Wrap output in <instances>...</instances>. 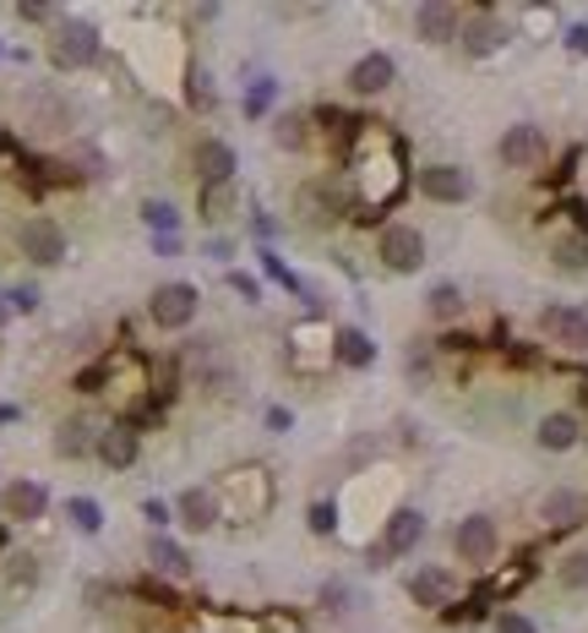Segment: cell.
<instances>
[{
    "label": "cell",
    "mask_w": 588,
    "mask_h": 633,
    "mask_svg": "<svg viewBox=\"0 0 588 633\" xmlns=\"http://www.w3.org/2000/svg\"><path fill=\"white\" fill-rule=\"evenodd\" d=\"M72 121H77V110H72V99L61 88H28L23 94V126L28 132L61 137V132H72Z\"/></svg>",
    "instance_id": "cell-6"
},
{
    "label": "cell",
    "mask_w": 588,
    "mask_h": 633,
    "mask_svg": "<svg viewBox=\"0 0 588 633\" xmlns=\"http://www.w3.org/2000/svg\"><path fill=\"white\" fill-rule=\"evenodd\" d=\"M7 316H12V306H7V295H0V328H7Z\"/></svg>",
    "instance_id": "cell-48"
},
{
    "label": "cell",
    "mask_w": 588,
    "mask_h": 633,
    "mask_svg": "<svg viewBox=\"0 0 588 633\" xmlns=\"http://www.w3.org/2000/svg\"><path fill=\"white\" fill-rule=\"evenodd\" d=\"M142 224H148L153 235H180V213H175L170 197H148V202H142Z\"/></svg>",
    "instance_id": "cell-32"
},
{
    "label": "cell",
    "mask_w": 588,
    "mask_h": 633,
    "mask_svg": "<svg viewBox=\"0 0 588 633\" xmlns=\"http://www.w3.org/2000/svg\"><path fill=\"white\" fill-rule=\"evenodd\" d=\"M197 311H202V289L186 284V278H164V284L148 295V316H153V328H164V334L191 328Z\"/></svg>",
    "instance_id": "cell-3"
},
{
    "label": "cell",
    "mask_w": 588,
    "mask_h": 633,
    "mask_svg": "<svg viewBox=\"0 0 588 633\" xmlns=\"http://www.w3.org/2000/svg\"><path fill=\"white\" fill-rule=\"evenodd\" d=\"M539 519H545L550 530H577V524L588 519V497H583V492H572V486H555V492H545Z\"/></svg>",
    "instance_id": "cell-22"
},
{
    "label": "cell",
    "mask_w": 588,
    "mask_h": 633,
    "mask_svg": "<svg viewBox=\"0 0 588 633\" xmlns=\"http://www.w3.org/2000/svg\"><path fill=\"white\" fill-rule=\"evenodd\" d=\"M555 579H561V589H577V595H583V589H588V551H572V557L561 562Z\"/></svg>",
    "instance_id": "cell-35"
},
{
    "label": "cell",
    "mask_w": 588,
    "mask_h": 633,
    "mask_svg": "<svg viewBox=\"0 0 588 633\" xmlns=\"http://www.w3.org/2000/svg\"><path fill=\"white\" fill-rule=\"evenodd\" d=\"M39 300H45V295H39L34 284H17V289H7V306H12V311H39Z\"/></svg>",
    "instance_id": "cell-39"
},
{
    "label": "cell",
    "mask_w": 588,
    "mask_h": 633,
    "mask_svg": "<svg viewBox=\"0 0 588 633\" xmlns=\"http://www.w3.org/2000/svg\"><path fill=\"white\" fill-rule=\"evenodd\" d=\"M316 600H322V611H333V617H338V611H349V606H354V589H349L343 579H327Z\"/></svg>",
    "instance_id": "cell-36"
},
{
    "label": "cell",
    "mask_w": 588,
    "mask_h": 633,
    "mask_svg": "<svg viewBox=\"0 0 588 633\" xmlns=\"http://www.w3.org/2000/svg\"><path fill=\"white\" fill-rule=\"evenodd\" d=\"M17 17H23V23H50V28H55V23H61V7H45V0H28V7H17Z\"/></svg>",
    "instance_id": "cell-38"
},
{
    "label": "cell",
    "mask_w": 588,
    "mask_h": 633,
    "mask_svg": "<svg viewBox=\"0 0 588 633\" xmlns=\"http://www.w3.org/2000/svg\"><path fill=\"white\" fill-rule=\"evenodd\" d=\"M403 142L376 126V121H354L349 132V191L360 219H376L381 208H392L403 197Z\"/></svg>",
    "instance_id": "cell-1"
},
{
    "label": "cell",
    "mask_w": 588,
    "mask_h": 633,
    "mask_svg": "<svg viewBox=\"0 0 588 633\" xmlns=\"http://www.w3.org/2000/svg\"><path fill=\"white\" fill-rule=\"evenodd\" d=\"M229 289H235V295H246V300H262V284H257L251 273H229Z\"/></svg>",
    "instance_id": "cell-43"
},
{
    "label": "cell",
    "mask_w": 588,
    "mask_h": 633,
    "mask_svg": "<svg viewBox=\"0 0 588 633\" xmlns=\"http://www.w3.org/2000/svg\"><path fill=\"white\" fill-rule=\"evenodd\" d=\"M333 361L349 367V372H365V367L376 361L371 334H365V328H338V334H333Z\"/></svg>",
    "instance_id": "cell-25"
},
{
    "label": "cell",
    "mask_w": 588,
    "mask_h": 633,
    "mask_svg": "<svg viewBox=\"0 0 588 633\" xmlns=\"http://www.w3.org/2000/svg\"><path fill=\"white\" fill-rule=\"evenodd\" d=\"M420 541H425V513H420V508H398V513L381 524V541L371 546V568H381V562H392V557H409Z\"/></svg>",
    "instance_id": "cell-9"
},
{
    "label": "cell",
    "mask_w": 588,
    "mask_h": 633,
    "mask_svg": "<svg viewBox=\"0 0 588 633\" xmlns=\"http://www.w3.org/2000/svg\"><path fill=\"white\" fill-rule=\"evenodd\" d=\"M414 34H420V45H452L463 34V12L447 7V0H425L414 12Z\"/></svg>",
    "instance_id": "cell-16"
},
{
    "label": "cell",
    "mask_w": 588,
    "mask_h": 633,
    "mask_svg": "<svg viewBox=\"0 0 588 633\" xmlns=\"http://www.w3.org/2000/svg\"><path fill=\"white\" fill-rule=\"evenodd\" d=\"M0 508H7L12 524H34L50 513V486L45 481H12L7 492H0Z\"/></svg>",
    "instance_id": "cell-17"
},
{
    "label": "cell",
    "mask_w": 588,
    "mask_h": 633,
    "mask_svg": "<svg viewBox=\"0 0 588 633\" xmlns=\"http://www.w3.org/2000/svg\"><path fill=\"white\" fill-rule=\"evenodd\" d=\"M496 153H501V164H506V170H534V164L545 159V137H539V126L517 121V126H506V132H501Z\"/></svg>",
    "instance_id": "cell-14"
},
{
    "label": "cell",
    "mask_w": 588,
    "mask_h": 633,
    "mask_svg": "<svg viewBox=\"0 0 588 633\" xmlns=\"http://www.w3.org/2000/svg\"><path fill=\"white\" fill-rule=\"evenodd\" d=\"M392 83H398V61L381 55V50H371V55H360V61L349 66V94H360V99H376V94H387Z\"/></svg>",
    "instance_id": "cell-13"
},
{
    "label": "cell",
    "mask_w": 588,
    "mask_h": 633,
    "mask_svg": "<svg viewBox=\"0 0 588 633\" xmlns=\"http://www.w3.org/2000/svg\"><path fill=\"white\" fill-rule=\"evenodd\" d=\"M39 579H45V568H39V557H34V551L7 557V584H12V589H39Z\"/></svg>",
    "instance_id": "cell-33"
},
{
    "label": "cell",
    "mask_w": 588,
    "mask_h": 633,
    "mask_svg": "<svg viewBox=\"0 0 588 633\" xmlns=\"http://www.w3.org/2000/svg\"><path fill=\"white\" fill-rule=\"evenodd\" d=\"M104 55V34L88 23V17H61L55 23V34H50V61L61 66V72H83V66H93Z\"/></svg>",
    "instance_id": "cell-2"
},
{
    "label": "cell",
    "mask_w": 588,
    "mask_h": 633,
    "mask_svg": "<svg viewBox=\"0 0 588 633\" xmlns=\"http://www.w3.org/2000/svg\"><path fill=\"white\" fill-rule=\"evenodd\" d=\"M0 421H17V410H12V405H0Z\"/></svg>",
    "instance_id": "cell-49"
},
{
    "label": "cell",
    "mask_w": 588,
    "mask_h": 633,
    "mask_svg": "<svg viewBox=\"0 0 588 633\" xmlns=\"http://www.w3.org/2000/svg\"><path fill=\"white\" fill-rule=\"evenodd\" d=\"M175 519L186 524V530H197V535H208L224 513H218V492H208V486H186L180 497H175Z\"/></svg>",
    "instance_id": "cell-21"
},
{
    "label": "cell",
    "mask_w": 588,
    "mask_h": 633,
    "mask_svg": "<svg viewBox=\"0 0 588 633\" xmlns=\"http://www.w3.org/2000/svg\"><path fill=\"white\" fill-rule=\"evenodd\" d=\"M289 213L300 229H333L343 219V191L333 181H300L289 197Z\"/></svg>",
    "instance_id": "cell-5"
},
{
    "label": "cell",
    "mask_w": 588,
    "mask_h": 633,
    "mask_svg": "<svg viewBox=\"0 0 588 633\" xmlns=\"http://www.w3.org/2000/svg\"><path fill=\"white\" fill-rule=\"evenodd\" d=\"M186 110H191V115H213V110H218V83H213V72L186 66Z\"/></svg>",
    "instance_id": "cell-28"
},
{
    "label": "cell",
    "mask_w": 588,
    "mask_h": 633,
    "mask_svg": "<svg viewBox=\"0 0 588 633\" xmlns=\"http://www.w3.org/2000/svg\"><path fill=\"white\" fill-rule=\"evenodd\" d=\"M17 251H23L34 268H61V262H66V229H61L55 219L34 213V219H23V229H17Z\"/></svg>",
    "instance_id": "cell-7"
},
{
    "label": "cell",
    "mask_w": 588,
    "mask_h": 633,
    "mask_svg": "<svg viewBox=\"0 0 588 633\" xmlns=\"http://www.w3.org/2000/svg\"><path fill=\"white\" fill-rule=\"evenodd\" d=\"M496 546H501V535H496V519H490V513H468V519H458V530H452V551H458V562L485 568V562L496 557Z\"/></svg>",
    "instance_id": "cell-10"
},
{
    "label": "cell",
    "mask_w": 588,
    "mask_h": 633,
    "mask_svg": "<svg viewBox=\"0 0 588 633\" xmlns=\"http://www.w3.org/2000/svg\"><path fill=\"white\" fill-rule=\"evenodd\" d=\"M311 530L316 535H333L338 530V508L333 502H311Z\"/></svg>",
    "instance_id": "cell-40"
},
{
    "label": "cell",
    "mask_w": 588,
    "mask_h": 633,
    "mask_svg": "<svg viewBox=\"0 0 588 633\" xmlns=\"http://www.w3.org/2000/svg\"><path fill=\"white\" fill-rule=\"evenodd\" d=\"M566 50H572V55H588V23L566 28Z\"/></svg>",
    "instance_id": "cell-45"
},
{
    "label": "cell",
    "mask_w": 588,
    "mask_h": 633,
    "mask_svg": "<svg viewBox=\"0 0 588 633\" xmlns=\"http://www.w3.org/2000/svg\"><path fill=\"white\" fill-rule=\"evenodd\" d=\"M273 508V481L262 470H229L218 481V513H235V519H262Z\"/></svg>",
    "instance_id": "cell-4"
},
{
    "label": "cell",
    "mask_w": 588,
    "mask_h": 633,
    "mask_svg": "<svg viewBox=\"0 0 588 633\" xmlns=\"http://www.w3.org/2000/svg\"><path fill=\"white\" fill-rule=\"evenodd\" d=\"M99 454V426L88 415H72L55 426V459H93Z\"/></svg>",
    "instance_id": "cell-23"
},
{
    "label": "cell",
    "mask_w": 588,
    "mask_h": 633,
    "mask_svg": "<svg viewBox=\"0 0 588 633\" xmlns=\"http://www.w3.org/2000/svg\"><path fill=\"white\" fill-rule=\"evenodd\" d=\"M148 568H153L159 579H191V551L159 530V535L148 541Z\"/></svg>",
    "instance_id": "cell-24"
},
{
    "label": "cell",
    "mask_w": 588,
    "mask_h": 633,
    "mask_svg": "<svg viewBox=\"0 0 588 633\" xmlns=\"http://www.w3.org/2000/svg\"><path fill=\"white\" fill-rule=\"evenodd\" d=\"M496 633H539L523 611H496Z\"/></svg>",
    "instance_id": "cell-41"
},
{
    "label": "cell",
    "mask_w": 588,
    "mask_h": 633,
    "mask_svg": "<svg viewBox=\"0 0 588 633\" xmlns=\"http://www.w3.org/2000/svg\"><path fill=\"white\" fill-rule=\"evenodd\" d=\"M420 191L430 197V202H468L474 197V181H468V170L463 164H425L420 170Z\"/></svg>",
    "instance_id": "cell-12"
},
{
    "label": "cell",
    "mask_w": 588,
    "mask_h": 633,
    "mask_svg": "<svg viewBox=\"0 0 588 633\" xmlns=\"http://www.w3.org/2000/svg\"><path fill=\"white\" fill-rule=\"evenodd\" d=\"M409 600L425 611H447L458 600V579L447 568H420V573H409Z\"/></svg>",
    "instance_id": "cell-19"
},
{
    "label": "cell",
    "mask_w": 588,
    "mask_h": 633,
    "mask_svg": "<svg viewBox=\"0 0 588 633\" xmlns=\"http://www.w3.org/2000/svg\"><path fill=\"white\" fill-rule=\"evenodd\" d=\"M539 448H550V454H566V448H577V437H583V421L572 415V410H550L545 421H539Z\"/></svg>",
    "instance_id": "cell-26"
},
{
    "label": "cell",
    "mask_w": 588,
    "mask_h": 633,
    "mask_svg": "<svg viewBox=\"0 0 588 633\" xmlns=\"http://www.w3.org/2000/svg\"><path fill=\"white\" fill-rule=\"evenodd\" d=\"M550 262H555L561 273H588V240H583V235L550 240Z\"/></svg>",
    "instance_id": "cell-31"
},
{
    "label": "cell",
    "mask_w": 588,
    "mask_h": 633,
    "mask_svg": "<svg viewBox=\"0 0 588 633\" xmlns=\"http://www.w3.org/2000/svg\"><path fill=\"white\" fill-rule=\"evenodd\" d=\"M197 181L202 186H229L235 181V170H240V159H235V148L224 142V137H208V142H197Z\"/></svg>",
    "instance_id": "cell-20"
},
{
    "label": "cell",
    "mask_w": 588,
    "mask_h": 633,
    "mask_svg": "<svg viewBox=\"0 0 588 633\" xmlns=\"http://www.w3.org/2000/svg\"><path fill=\"white\" fill-rule=\"evenodd\" d=\"M273 142H278L284 153L311 148V115H305V110H284V115L273 121Z\"/></svg>",
    "instance_id": "cell-29"
},
{
    "label": "cell",
    "mask_w": 588,
    "mask_h": 633,
    "mask_svg": "<svg viewBox=\"0 0 588 633\" xmlns=\"http://www.w3.org/2000/svg\"><path fill=\"white\" fill-rule=\"evenodd\" d=\"M148 121H153L148 132H170V126H175V110H170V104H153V110H148Z\"/></svg>",
    "instance_id": "cell-44"
},
{
    "label": "cell",
    "mask_w": 588,
    "mask_h": 633,
    "mask_svg": "<svg viewBox=\"0 0 588 633\" xmlns=\"http://www.w3.org/2000/svg\"><path fill=\"white\" fill-rule=\"evenodd\" d=\"M273 94H278V83H273V77H262V83H257V88L246 94V115H267Z\"/></svg>",
    "instance_id": "cell-37"
},
{
    "label": "cell",
    "mask_w": 588,
    "mask_h": 633,
    "mask_svg": "<svg viewBox=\"0 0 588 633\" xmlns=\"http://www.w3.org/2000/svg\"><path fill=\"white\" fill-rule=\"evenodd\" d=\"M153 251H159V257H175V251H180V235H153Z\"/></svg>",
    "instance_id": "cell-46"
},
{
    "label": "cell",
    "mask_w": 588,
    "mask_h": 633,
    "mask_svg": "<svg viewBox=\"0 0 588 633\" xmlns=\"http://www.w3.org/2000/svg\"><path fill=\"white\" fill-rule=\"evenodd\" d=\"M376 257H381L387 273H420V268H425V235H420L414 224H381Z\"/></svg>",
    "instance_id": "cell-8"
},
{
    "label": "cell",
    "mask_w": 588,
    "mask_h": 633,
    "mask_svg": "<svg viewBox=\"0 0 588 633\" xmlns=\"http://www.w3.org/2000/svg\"><path fill=\"white\" fill-rule=\"evenodd\" d=\"M463 311H468V300H463L458 284H430L425 289V316H436V323H458Z\"/></svg>",
    "instance_id": "cell-30"
},
{
    "label": "cell",
    "mask_w": 588,
    "mask_h": 633,
    "mask_svg": "<svg viewBox=\"0 0 588 633\" xmlns=\"http://www.w3.org/2000/svg\"><path fill=\"white\" fill-rule=\"evenodd\" d=\"M539 334L555 339L561 350L588 356V306H545L539 311Z\"/></svg>",
    "instance_id": "cell-11"
},
{
    "label": "cell",
    "mask_w": 588,
    "mask_h": 633,
    "mask_svg": "<svg viewBox=\"0 0 588 633\" xmlns=\"http://www.w3.org/2000/svg\"><path fill=\"white\" fill-rule=\"evenodd\" d=\"M142 513H148V524H153V530H164V524L175 519V508H170L164 497H148V502H142Z\"/></svg>",
    "instance_id": "cell-42"
},
{
    "label": "cell",
    "mask_w": 588,
    "mask_h": 633,
    "mask_svg": "<svg viewBox=\"0 0 588 633\" xmlns=\"http://www.w3.org/2000/svg\"><path fill=\"white\" fill-rule=\"evenodd\" d=\"M137 454H142V432H137L132 421H115V426L99 432V454H93V459H99L104 470H132Z\"/></svg>",
    "instance_id": "cell-15"
},
{
    "label": "cell",
    "mask_w": 588,
    "mask_h": 633,
    "mask_svg": "<svg viewBox=\"0 0 588 633\" xmlns=\"http://www.w3.org/2000/svg\"><path fill=\"white\" fill-rule=\"evenodd\" d=\"M229 251H235V246H229L224 235H213V240H208V257H218V262H229Z\"/></svg>",
    "instance_id": "cell-47"
},
{
    "label": "cell",
    "mask_w": 588,
    "mask_h": 633,
    "mask_svg": "<svg viewBox=\"0 0 588 633\" xmlns=\"http://www.w3.org/2000/svg\"><path fill=\"white\" fill-rule=\"evenodd\" d=\"M7 148H12V137H0V153H7Z\"/></svg>",
    "instance_id": "cell-50"
},
{
    "label": "cell",
    "mask_w": 588,
    "mask_h": 633,
    "mask_svg": "<svg viewBox=\"0 0 588 633\" xmlns=\"http://www.w3.org/2000/svg\"><path fill=\"white\" fill-rule=\"evenodd\" d=\"M235 208H240V186H235V181H229V186H202V191H197L202 224H224V219H235Z\"/></svg>",
    "instance_id": "cell-27"
},
{
    "label": "cell",
    "mask_w": 588,
    "mask_h": 633,
    "mask_svg": "<svg viewBox=\"0 0 588 633\" xmlns=\"http://www.w3.org/2000/svg\"><path fill=\"white\" fill-rule=\"evenodd\" d=\"M66 519H72L83 535H99V530H104V508H99V497H72V502H66Z\"/></svg>",
    "instance_id": "cell-34"
},
{
    "label": "cell",
    "mask_w": 588,
    "mask_h": 633,
    "mask_svg": "<svg viewBox=\"0 0 588 633\" xmlns=\"http://www.w3.org/2000/svg\"><path fill=\"white\" fill-rule=\"evenodd\" d=\"M458 45H463V55L485 61V55H496V50L506 45V23H501L496 12H474V17H463V34H458Z\"/></svg>",
    "instance_id": "cell-18"
}]
</instances>
